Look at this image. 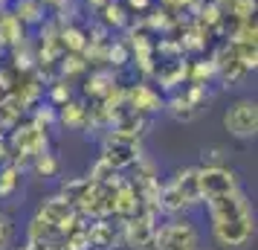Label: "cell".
Listing matches in <instances>:
<instances>
[{"instance_id": "obj_1", "label": "cell", "mask_w": 258, "mask_h": 250, "mask_svg": "<svg viewBox=\"0 0 258 250\" xmlns=\"http://www.w3.org/2000/svg\"><path fill=\"white\" fill-rule=\"evenodd\" d=\"M206 215H209V230L218 247L226 250H244L255 238V213L241 186L232 192H223L215 198H206Z\"/></svg>"}, {"instance_id": "obj_2", "label": "cell", "mask_w": 258, "mask_h": 250, "mask_svg": "<svg viewBox=\"0 0 258 250\" xmlns=\"http://www.w3.org/2000/svg\"><path fill=\"white\" fill-rule=\"evenodd\" d=\"M198 204H203L198 186V166L180 169V172H174V178H168L160 186V215L188 213Z\"/></svg>"}, {"instance_id": "obj_3", "label": "cell", "mask_w": 258, "mask_h": 250, "mask_svg": "<svg viewBox=\"0 0 258 250\" xmlns=\"http://www.w3.org/2000/svg\"><path fill=\"white\" fill-rule=\"evenodd\" d=\"M203 236L200 227L191 221L188 213L180 215H165L154 230V244L151 250H198Z\"/></svg>"}, {"instance_id": "obj_4", "label": "cell", "mask_w": 258, "mask_h": 250, "mask_svg": "<svg viewBox=\"0 0 258 250\" xmlns=\"http://www.w3.org/2000/svg\"><path fill=\"white\" fill-rule=\"evenodd\" d=\"M223 128L235 140H252L258 134V102L249 96L235 99L223 114Z\"/></svg>"}, {"instance_id": "obj_5", "label": "cell", "mask_w": 258, "mask_h": 250, "mask_svg": "<svg viewBox=\"0 0 258 250\" xmlns=\"http://www.w3.org/2000/svg\"><path fill=\"white\" fill-rule=\"evenodd\" d=\"M122 224V241L128 244L131 250H151L154 244V230L160 224V213L154 210H140L137 215H131Z\"/></svg>"}, {"instance_id": "obj_6", "label": "cell", "mask_w": 258, "mask_h": 250, "mask_svg": "<svg viewBox=\"0 0 258 250\" xmlns=\"http://www.w3.org/2000/svg\"><path fill=\"white\" fill-rule=\"evenodd\" d=\"M38 215H41L47 224L55 227L61 236H64L67 230H73L76 224L87 221V218H82V215L76 213L73 201H70V198H64L61 192H58V195H49V198H44V201H41V207H38Z\"/></svg>"}, {"instance_id": "obj_7", "label": "cell", "mask_w": 258, "mask_h": 250, "mask_svg": "<svg viewBox=\"0 0 258 250\" xmlns=\"http://www.w3.org/2000/svg\"><path fill=\"white\" fill-rule=\"evenodd\" d=\"M206 102H209L206 87H203V84H191V82H188L186 90L171 96V99L165 102L163 111H168V114L177 119V122H191V119L198 117L203 108H206Z\"/></svg>"}, {"instance_id": "obj_8", "label": "cell", "mask_w": 258, "mask_h": 250, "mask_svg": "<svg viewBox=\"0 0 258 250\" xmlns=\"http://www.w3.org/2000/svg\"><path fill=\"white\" fill-rule=\"evenodd\" d=\"M198 186H200V198H215V195H223V192H232L235 186H241L238 180V172L229 169L226 163L223 166H198Z\"/></svg>"}, {"instance_id": "obj_9", "label": "cell", "mask_w": 258, "mask_h": 250, "mask_svg": "<svg viewBox=\"0 0 258 250\" xmlns=\"http://www.w3.org/2000/svg\"><path fill=\"white\" fill-rule=\"evenodd\" d=\"M9 152L18 157H38L41 152H47V131L38 128L35 122H26V125H18L12 128V137H9Z\"/></svg>"}, {"instance_id": "obj_10", "label": "cell", "mask_w": 258, "mask_h": 250, "mask_svg": "<svg viewBox=\"0 0 258 250\" xmlns=\"http://www.w3.org/2000/svg\"><path fill=\"white\" fill-rule=\"evenodd\" d=\"M125 102H128V108L134 114H140V117H145V114H160L165 108V99L160 96V90L151 87L148 82L134 84L128 93H125Z\"/></svg>"}, {"instance_id": "obj_11", "label": "cell", "mask_w": 258, "mask_h": 250, "mask_svg": "<svg viewBox=\"0 0 258 250\" xmlns=\"http://www.w3.org/2000/svg\"><path fill=\"white\" fill-rule=\"evenodd\" d=\"M87 236L90 250H116V244L122 241V224L110 218H93L87 224Z\"/></svg>"}, {"instance_id": "obj_12", "label": "cell", "mask_w": 258, "mask_h": 250, "mask_svg": "<svg viewBox=\"0 0 258 250\" xmlns=\"http://www.w3.org/2000/svg\"><path fill=\"white\" fill-rule=\"evenodd\" d=\"M186 79H188V64L183 59L165 61L163 67H157V82H160L163 90H177Z\"/></svg>"}, {"instance_id": "obj_13", "label": "cell", "mask_w": 258, "mask_h": 250, "mask_svg": "<svg viewBox=\"0 0 258 250\" xmlns=\"http://www.w3.org/2000/svg\"><path fill=\"white\" fill-rule=\"evenodd\" d=\"M58 122L70 131H79V128H87L90 125V111L82 105V102H64L58 108Z\"/></svg>"}, {"instance_id": "obj_14", "label": "cell", "mask_w": 258, "mask_h": 250, "mask_svg": "<svg viewBox=\"0 0 258 250\" xmlns=\"http://www.w3.org/2000/svg\"><path fill=\"white\" fill-rule=\"evenodd\" d=\"M21 41H24V24L18 21V15H12V12L0 15V49L18 47Z\"/></svg>"}, {"instance_id": "obj_15", "label": "cell", "mask_w": 258, "mask_h": 250, "mask_svg": "<svg viewBox=\"0 0 258 250\" xmlns=\"http://www.w3.org/2000/svg\"><path fill=\"white\" fill-rule=\"evenodd\" d=\"M21 178H24V169L15 160H6L0 166V198H12L15 192L21 189Z\"/></svg>"}, {"instance_id": "obj_16", "label": "cell", "mask_w": 258, "mask_h": 250, "mask_svg": "<svg viewBox=\"0 0 258 250\" xmlns=\"http://www.w3.org/2000/svg\"><path fill=\"white\" fill-rule=\"evenodd\" d=\"M215 9L226 18L232 15L238 21H246V18L255 15V0H215Z\"/></svg>"}, {"instance_id": "obj_17", "label": "cell", "mask_w": 258, "mask_h": 250, "mask_svg": "<svg viewBox=\"0 0 258 250\" xmlns=\"http://www.w3.org/2000/svg\"><path fill=\"white\" fill-rule=\"evenodd\" d=\"M116 87V79L110 76V73H90V79H87V87H84V93L87 96H96V99H105L110 90Z\"/></svg>"}, {"instance_id": "obj_18", "label": "cell", "mask_w": 258, "mask_h": 250, "mask_svg": "<svg viewBox=\"0 0 258 250\" xmlns=\"http://www.w3.org/2000/svg\"><path fill=\"white\" fill-rule=\"evenodd\" d=\"M61 250H90V236H87V221L76 224L61 236Z\"/></svg>"}, {"instance_id": "obj_19", "label": "cell", "mask_w": 258, "mask_h": 250, "mask_svg": "<svg viewBox=\"0 0 258 250\" xmlns=\"http://www.w3.org/2000/svg\"><path fill=\"white\" fill-rule=\"evenodd\" d=\"M32 166H35V172L41 175V178H55L58 175V157L52 155V152H41L38 157H32Z\"/></svg>"}, {"instance_id": "obj_20", "label": "cell", "mask_w": 258, "mask_h": 250, "mask_svg": "<svg viewBox=\"0 0 258 250\" xmlns=\"http://www.w3.org/2000/svg\"><path fill=\"white\" fill-rule=\"evenodd\" d=\"M102 9H105V24H110V26H125L128 24V9H125L122 3L107 0Z\"/></svg>"}, {"instance_id": "obj_21", "label": "cell", "mask_w": 258, "mask_h": 250, "mask_svg": "<svg viewBox=\"0 0 258 250\" xmlns=\"http://www.w3.org/2000/svg\"><path fill=\"white\" fill-rule=\"evenodd\" d=\"M15 12H18V21L24 24V21H38L41 18V6H38V0H21L18 6H15Z\"/></svg>"}, {"instance_id": "obj_22", "label": "cell", "mask_w": 258, "mask_h": 250, "mask_svg": "<svg viewBox=\"0 0 258 250\" xmlns=\"http://www.w3.org/2000/svg\"><path fill=\"white\" fill-rule=\"evenodd\" d=\"M70 93H73V90H70V84H67V82H58L55 87H52V90H49V102L61 108L64 102H70Z\"/></svg>"}, {"instance_id": "obj_23", "label": "cell", "mask_w": 258, "mask_h": 250, "mask_svg": "<svg viewBox=\"0 0 258 250\" xmlns=\"http://www.w3.org/2000/svg\"><path fill=\"white\" fill-rule=\"evenodd\" d=\"M64 47H70L73 53H82L87 44H84V35L79 29H67V32H64Z\"/></svg>"}, {"instance_id": "obj_24", "label": "cell", "mask_w": 258, "mask_h": 250, "mask_svg": "<svg viewBox=\"0 0 258 250\" xmlns=\"http://www.w3.org/2000/svg\"><path fill=\"white\" fill-rule=\"evenodd\" d=\"M125 9L128 12H145V9H151V0H125Z\"/></svg>"}, {"instance_id": "obj_25", "label": "cell", "mask_w": 258, "mask_h": 250, "mask_svg": "<svg viewBox=\"0 0 258 250\" xmlns=\"http://www.w3.org/2000/svg\"><path fill=\"white\" fill-rule=\"evenodd\" d=\"M165 3H168V6H186L188 0H165Z\"/></svg>"}, {"instance_id": "obj_26", "label": "cell", "mask_w": 258, "mask_h": 250, "mask_svg": "<svg viewBox=\"0 0 258 250\" xmlns=\"http://www.w3.org/2000/svg\"><path fill=\"white\" fill-rule=\"evenodd\" d=\"M87 3H90V6H93V9H99V6H105L107 0H87Z\"/></svg>"}, {"instance_id": "obj_27", "label": "cell", "mask_w": 258, "mask_h": 250, "mask_svg": "<svg viewBox=\"0 0 258 250\" xmlns=\"http://www.w3.org/2000/svg\"><path fill=\"white\" fill-rule=\"evenodd\" d=\"M198 250H203V247H198Z\"/></svg>"}]
</instances>
